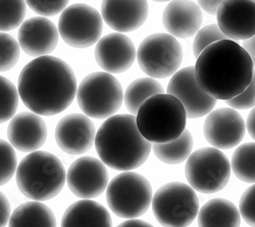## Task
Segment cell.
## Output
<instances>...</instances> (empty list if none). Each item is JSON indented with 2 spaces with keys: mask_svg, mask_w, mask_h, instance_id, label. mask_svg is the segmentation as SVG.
<instances>
[{
  "mask_svg": "<svg viewBox=\"0 0 255 227\" xmlns=\"http://www.w3.org/2000/svg\"><path fill=\"white\" fill-rule=\"evenodd\" d=\"M77 79L65 60L51 55L28 63L18 76L19 98L40 116H54L66 111L77 94Z\"/></svg>",
  "mask_w": 255,
  "mask_h": 227,
  "instance_id": "cell-1",
  "label": "cell"
},
{
  "mask_svg": "<svg viewBox=\"0 0 255 227\" xmlns=\"http://www.w3.org/2000/svg\"><path fill=\"white\" fill-rule=\"evenodd\" d=\"M253 72L249 53L231 39L216 41L205 47L195 65L199 86L210 96L225 101L249 86Z\"/></svg>",
  "mask_w": 255,
  "mask_h": 227,
  "instance_id": "cell-2",
  "label": "cell"
},
{
  "mask_svg": "<svg viewBox=\"0 0 255 227\" xmlns=\"http://www.w3.org/2000/svg\"><path fill=\"white\" fill-rule=\"evenodd\" d=\"M95 148L100 160L117 171H132L147 161L152 146L140 132L135 115H114L96 132Z\"/></svg>",
  "mask_w": 255,
  "mask_h": 227,
  "instance_id": "cell-3",
  "label": "cell"
},
{
  "mask_svg": "<svg viewBox=\"0 0 255 227\" xmlns=\"http://www.w3.org/2000/svg\"><path fill=\"white\" fill-rule=\"evenodd\" d=\"M15 177L19 192L40 202L55 198L67 182V172L61 161L43 151L32 152L20 161Z\"/></svg>",
  "mask_w": 255,
  "mask_h": 227,
  "instance_id": "cell-4",
  "label": "cell"
},
{
  "mask_svg": "<svg viewBox=\"0 0 255 227\" xmlns=\"http://www.w3.org/2000/svg\"><path fill=\"white\" fill-rule=\"evenodd\" d=\"M137 126L150 142L163 143L178 138L186 129L187 113L182 102L168 93L147 98L136 115Z\"/></svg>",
  "mask_w": 255,
  "mask_h": 227,
  "instance_id": "cell-5",
  "label": "cell"
},
{
  "mask_svg": "<svg viewBox=\"0 0 255 227\" xmlns=\"http://www.w3.org/2000/svg\"><path fill=\"white\" fill-rule=\"evenodd\" d=\"M77 101L86 116L108 119L116 115L123 105V87L111 73L95 72L82 80L77 89Z\"/></svg>",
  "mask_w": 255,
  "mask_h": 227,
  "instance_id": "cell-6",
  "label": "cell"
},
{
  "mask_svg": "<svg viewBox=\"0 0 255 227\" xmlns=\"http://www.w3.org/2000/svg\"><path fill=\"white\" fill-rule=\"evenodd\" d=\"M152 198L149 180L132 171L117 175L106 189V202L110 209L124 219L144 215L151 206Z\"/></svg>",
  "mask_w": 255,
  "mask_h": 227,
  "instance_id": "cell-7",
  "label": "cell"
},
{
  "mask_svg": "<svg viewBox=\"0 0 255 227\" xmlns=\"http://www.w3.org/2000/svg\"><path fill=\"white\" fill-rule=\"evenodd\" d=\"M152 211L162 226H189L198 216L199 200L190 184L169 182L157 190L152 198Z\"/></svg>",
  "mask_w": 255,
  "mask_h": 227,
  "instance_id": "cell-8",
  "label": "cell"
},
{
  "mask_svg": "<svg viewBox=\"0 0 255 227\" xmlns=\"http://www.w3.org/2000/svg\"><path fill=\"white\" fill-rule=\"evenodd\" d=\"M231 163L217 148H202L187 159V181L200 194H215L224 190L231 177Z\"/></svg>",
  "mask_w": 255,
  "mask_h": 227,
  "instance_id": "cell-9",
  "label": "cell"
},
{
  "mask_svg": "<svg viewBox=\"0 0 255 227\" xmlns=\"http://www.w3.org/2000/svg\"><path fill=\"white\" fill-rule=\"evenodd\" d=\"M137 60L140 69L154 79H165L177 73L183 61V48L171 34L147 36L139 45Z\"/></svg>",
  "mask_w": 255,
  "mask_h": 227,
  "instance_id": "cell-10",
  "label": "cell"
},
{
  "mask_svg": "<svg viewBox=\"0 0 255 227\" xmlns=\"http://www.w3.org/2000/svg\"><path fill=\"white\" fill-rule=\"evenodd\" d=\"M102 31V15L91 5L75 3L68 6L59 16V35L72 47L88 48L96 44Z\"/></svg>",
  "mask_w": 255,
  "mask_h": 227,
  "instance_id": "cell-11",
  "label": "cell"
},
{
  "mask_svg": "<svg viewBox=\"0 0 255 227\" xmlns=\"http://www.w3.org/2000/svg\"><path fill=\"white\" fill-rule=\"evenodd\" d=\"M166 92L176 96L182 102L187 117L190 119L206 116L215 109L218 101L199 86L195 67L192 66L179 70L172 76Z\"/></svg>",
  "mask_w": 255,
  "mask_h": 227,
  "instance_id": "cell-12",
  "label": "cell"
},
{
  "mask_svg": "<svg viewBox=\"0 0 255 227\" xmlns=\"http://www.w3.org/2000/svg\"><path fill=\"white\" fill-rule=\"evenodd\" d=\"M246 132V123L234 108L212 110L204 121L203 134L212 147L230 150L238 147Z\"/></svg>",
  "mask_w": 255,
  "mask_h": 227,
  "instance_id": "cell-13",
  "label": "cell"
},
{
  "mask_svg": "<svg viewBox=\"0 0 255 227\" xmlns=\"http://www.w3.org/2000/svg\"><path fill=\"white\" fill-rule=\"evenodd\" d=\"M106 165L93 157L76 160L68 170L67 182L70 191L81 199H94L101 196L109 185Z\"/></svg>",
  "mask_w": 255,
  "mask_h": 227,
  "instance_id": "cell-14",
  "label": "cell"
},
{
  "mask_svg": "<svg viewBox=\"0 0 255 227\" xmlns=\"http://www.w3.org/2000/svg\"><path fill=\"white\" fill-rule=\"evenodd\" d=\"M96 129L90 118L83 114H70L61 118L55 127V140L59 149L69 155L80 156L95 144Z\"/></svg>",
  "mask_w": 255,
  "mask_h": 227,
  "instance_id": "cell-15",
  "label": "cell"
},
{
  "mask_svg": "<svg viewBox=\"0 0 255 227\" xmlns=\"http://www.w3.org/2000/svg\"><path fill=\"white\" fill-rule=\"evenodd\" d=\"M95 59L99 67L111 74H122L129 70L137 59L133 41L120 32L106 35L98 40Z\"/></svg>",
  "mask_w": 255,
  "mask_h": 227,
  "instance_id": "cell-16",
  "label": "cell"
},
{
  "mask_svg": "<svg viewBox=\"0 0 255 227\" xmlns=\"http://www.w3.org/2000/svg\"><path fill=\"white\" fill-rule=\"evenodd\" d=\"M218 25L231 40H247L255 34L253 0H225L217 11Z\"/></svg>",
  "mask_w": 255,
  "mask_h": 227,
  "instance_id": "cell-17",
  "label": "cell"
},
{
  "mask_svg": "<svg viewBox=\"0 0 255 227\" xmlns=\"http://www.w3.org/2000/svg\"><path fill=\"white\" fill-rule=\"evenodd\" d=\"M18 44L24 52L33 57L48 55L58 43L59 32L46 16L30 17L19 26Z\"/></svg>",
  "mask_w": 255,
  "mask_h": 227,
  "instance_id": "cell-18",
  "label": "cell"
},
{
  "mask_svg": "<svg viewBox=\"0 0 255 227\" xmlns=\"http://www.w3.org/2000/svg\"><path fill=\"white\" fill-rule=\"evenodd\" d=\"M7 138L18 152H35L46 142V123L34 112H22L11 118L7 127Z\"/></svg>",
  "mask_w": 255,
  "mask_h": 227,
  "instance_id": "cell-19",
  "label": "cell"
},
{
  "mask_svg": "<svg viewBox=\"0 0 255 227\" xmlns=\"http://www.w3.org/2000/svg\"><path fill=\"white\" fill-rule=\"evenodd\" d=\"M149 13L147 0H102L101 15L113 30L128 33L144 25Z\"/></svg>",
  "mask_w": 255,
  "mask_h": 227,
  "instance_id": "cell-20",
  "label": "cell"
},
{
  "mask_svg": "<svg viewBox=\"0 0 255 227\" xmlns=\"http://www.w3.org/2000/svg\"><path fill=\"white\" fill-rule=\"evenodd\" d=\"M202 9L193 0H172L162 12V24L176 38L194 36L202 25Z\"/></svg>",
  "mask_w": 255,
  "mask_h": 227,
  "instance_id": "cell-21",
  "label": "cell"
},
{
  "mask_svg": "<svg viewBox=\"0 0 255 227\" xmlns=\"http://www.w3.org/2000/svg\"><path fill=\"white\" fill-rule=\"evenodd\" d=\"M63 227H111L113 219L108 209L95 201L82 199L66 210L61 218Z\"/></svg>",
  "mask_w": 255,
  "mask_h": 227,
  "instance_id": "cell-22",
  "label": "cell"
},
{
  "mask_svg": "<svg viewBox=\"0 0 255 227\" xmlns=\"http://www.w3.org/2000/svg\"><path fill=\"white\" fill-rule=\"evenodd\" d=\"M198 225L203 227H237L241 224L239 209L226 199H212L198 212Z\"/></svg>",
  "mask_w": 255,
  "mask_h": 227,
  "instance_id": "cell-23",
  "label": "cell"
},
{
  "mask_svg": "<svg viewBox=\"0 0 255 227\" xmlns=\"http://www.w3.org/2000/svg\"><path fill=\"white\" fill-rule=\"evenodd\" d=\"M11 227H55L56 218L49 207L40 201L24 203L13 211L9 219Z\"/></svg>",
  "mask_w": 255,
  "mask_h": 227,
  "instance_id": "cell-24",
  "label": "cell"
},
{
  "mask_svg": "<svg viewBox=\"0 0 255 227\" xmlns=\"http://www.w3.org/2000/svg\"><path fill=\"white\" fill-rule=\"evenodd\" d=\"M193 136L187 129L176 139L163 142L153 143L152 151L156 158L162 163L168 165L181 164L192 154L193 150Z\"/></svg>",
  "mask_w": 255,
  "mask_h": 227,
  "instance_id": "cell-25",
  "label": "cell"
},
{
  "mask_svg": "<svg viewBox=\"0 0 255 227\" xmlns=\"http://www.w3.org/2000/svg\"><path fill=\"white\" fill-rule=\"evenodd\" d=\"M164 89L160 83L151 77L139 78L128 86L125 92V105L132 115H137L143 102L155 94L163 93Z\"/></svg>",
  "mask_w": 255,
  "mask_h": 227,
  "instance_id": "cell-26",
  "label": "cell"
},
{
  "mask_svg": "<svg viewBox=\"0 0 255 227\" xmlns=\"http://www.w3.org/2000/svg\"><path fill=\"white\" fill-rule=\"evenodd\" d=\"M231 168L235 176L246 183H255V142L239 146L234 152Z\"/></svg>",
  "mask_w": 255,
  "mask_h": 227,
  "instance_id": "cell-27",
  "label": "cell"
},
{
  "mask_svg": "<svg viewBox=\"0 0 255 227\" xmlns=\"http://www.w3.org/2000/svg\"><path fill=\"white\" fill-rule=\"evenodd\" d=\"M26 12V0H0V32H8L22 25Z\"/></svg>",
  "mask_w": 255,
  "mask_h": 227,
  "instance_id": "cell-28",
  "label": "cell"
},
{
  "mask_svg": "<svg viewBox=\"0 0 255 227\" xmlns=\"http://www.w3.org/2000/svg\"><path fill=\"white\" fill-rule=\"evenodd\" d=\"M18 90L10 80L0 76V124L9 121L18 108Z\"/></svg>",
  "mask_w": 255,
  "mask_h": 227,
  "instance_id": "cell-29",
  "label": "cell"
},
{
  "mask_svg": "<svg viewBox=\"0 0 255 227\" xmlns=\"http://www.w3.org/2000/svg\"><path fill=\"white\" fill-rule=\"evenodd\" d=\"M20 56L18 41L4 32H0V73L15 67Z\"/></svg>",
  "mask_w": 255,
  "mask_h": 227,
  "instance_id": "cell-30",
  "label": "cell"
},
{
  "mask_svg": "<svg viewBox=\"0 0 255 227\" xmlns=\"http://www.w3.org/2000/svg\"><path fill=\"white\" fill-rule=\"evenodd\" d=\"M17 169V159L10 142L0 139V187L11 180Z\"/></svg>",
  "mask_w": 255,
  "mask_h": 227,
  "instance_id": "cell-31",
  "label": "cell"
},
{
  "mask_svg": "<svg viewBox=\"0 0 255 227\" xmlns=\"http://www.w3.org/2000/svg\"><path fill=\"white\" fill-rule=\"evenodd\" d=\"M229 39L221 30L219 25L210 24L201 28L196 34L193 42V53L197 58L202 50L216 41Z\"/></svg>",
  "mask_w": 255,
  "mask_h": 227,
  "instance_id": "cell-32",
  "label": "cell"
},
{
  "mask_svg": "<svg viewBox=\"0 0 255 227\" xmlns=\"http://www.w3.org/2000/svg\"><path fill=\"white\" fill-rule=\"evenodd\" d=\"M70 0H26L27 5L42 16H54L68 7Z\"/></svg>",
  "mask_w": 255,
  "mask_h": 227,
  "instance_id": "cell-33",
  "label": "cell"
},
{
  "mask_svg": "<svg viewBox=\"0 0 255 227\" xmlns=\"http://www.w3.org/2000/svg\"><path fill=\"white\" fill-rule=\"evenodd\" d=\"M227 105L236 110H248L255 107V70L249 86L239 95L226 100Z\"/></svg>",
  "mask_w": 255,
  "mask_h": 227,
  "instance_id": "cell-34",
  "label": "cell"
},
{
  "mask_svg": "<svg viewBox=\"0 0 255 227\" xmlns=\"http://www.w3.org/2000/svg\"><path fill=\"white\" fill-rule=\"evenodd\" d=\"M239 211L248 225L255 226V183L241 196Z\"/></svg>",
  "mask_w": 255,
  "mask_h": 227,
  "instance_id": "cell-35",
  "label": "cell"
},
{
  "mask_svg": "<svg viewBox=\"0 0 255 227\" xmlns=\"http://www.w3.org/2000/svg\"><path fill=\"white\" fill-rule=\"evenodd\" d=\"M11 216V207L6 196L0 192V227L6 226Z\"/></svg>",
  "mask_w": 255,
  "mask_h": 227,
  "instance_id": "cell-36",
  "label": "cell"
},
{
  "mask_svg": "<svg viewBox=\"0 0 255 227\" xmlns=\"http://www.w3.org/2000/svg\"><path fill=\"white\" fill-rule=\"evenodd\" d=\"M225 1V0H198V4L205 12L208 14L215 15L220 7V5Z\"/></svg>",
  "mask_w": 255,
  "mask_h": 227,
  "instance_id": "cell-37",
  "label": "cell"
},
{
  "mask_svg": "<svg viewBox=\"0 0 255 227\" xmlns=\"http://www.w3.org/2000/svg\"><path fill=\"white\" fill-rule=\"evenodd\" d=\"M242 46L249 53V55L253 61V66L255 68V34L251 38L244 40Z\"/></svg>",
  "mask_w": 255,
  "mask_h": 227,
  "instance_id": "cell-38",
  "label": "cell"
},
{
  "mask_svg": "<svg viewBox=\"0 0 255 227\" xmlns=\"http://www.w3.org/2000/svg\"><path fill=\"white\" fill-rule=\"evenodd\" d=\"M152 224L137 218L128 219L120 224V227H151Z\"/></svg>",
  "mask_w": 255,
  "mask_h": 227,
  "instance_id": "cell-39",
  "label": "cell"
},
{
  "mask_svg": "<svg viewBox=\"0 0 255 227\" xmlns=\"http://www.w3.org/2000/svg\"><path fill=\"white\" fill-rule=\"evenodd\" d=\"M246 128L252 139L255 140V107L252 108L246 121Z\"/></svg>",
  "mask_w": 255,
  "mask_h": 227,
  "instance_id": "cell-40",
  "label": "cell"
},
{
  "mask_svg": "<svg viewBox=\"0 0 255 227\" xmlns=\"http://www.w3.org/2000/svg\"><path fill=\"white\" fill-rule=\"evenodd\" d=\"M152 1H155V2H165V1H172V0H152Z\"/></svg>",
  "mask_w": 255,
  "mask_h": 227,
  "instance_id": "cell-41",
  "label": "cell"
},
{
  "mask_svg": "<svg viewBox=\"0 0 255 227\" xmlns=\"http://www.w3.org/2000/svg\"><path fill=\"white\" fill-rule=\"evenodd\" d=\"M253 1H254V2H255V0H253Z\"/></svg>",
  "mask_w": 255,
  "mask_h": 227,
  "instance_id": "cell-42",
  "label": "cell"
}]
</instances>
